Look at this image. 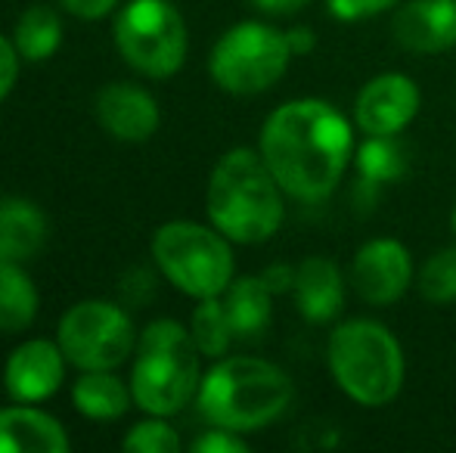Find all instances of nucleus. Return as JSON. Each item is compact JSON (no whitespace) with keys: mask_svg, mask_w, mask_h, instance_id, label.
Instances as JSON below:
<instances>
[{"mask_svg":"<svg viewBox=\"0 0 456 453\" xmlns=\"http://www.w3.org/2000/svg\"><path fill=\"white\" fill-rule=\"evenodd\" d=\"M258 152L282 193L320 202L348 171L354 133L348 118L323 100H292L267 115Z\"/></svg>","mask_w":456,"mask_h":453,"instance_id":"1","label":"nucleus"},{"mask_svg":"<svg viewBox=\"0 0 456 453\" xmlns=\"http://www.w3.org/2000/svg\"><path fill=\"white\" fill-rule=\"evenodd\" d=\"M282 187L261 152L236 146L215 165L208 181V218L227 239L255 246L282 224Z\"/></svg>","mask_w":456,"mask_h":453,"instance_id":"2","label":"nucleus"},{"mask_svg":"<svg viewBox=\"0 0 456 453\" xmlns=\"http://www.w3.org/2000/svg\"><path fill=\"white\" fill-rule=\"evenodd\" d=\"M196 400L211 425L255 432L286 413L292 404V379L258 357H227L202 376Z\"/></svg>","mask_w":456,"mask_h":453,"instance_id":"3","label":"nucleus"},{"mask_svg":"<svg viewBox=\"0 0 456 453\" xmlns=\"http://www.w3.org/2000/svg\"><path fill=\"white\" fill-rule=\"evenodd\" d=\"M199 344L177 320H156L143 329L134 360V404L152 417H175L199 392Z\"/></svg>","mask_w":456,"mask_h":453,"instance_id":"4","label":"nucleus"},{"mask_svg":"<svg viewBox=\"0 0 456 453\" xmlns=\"http://www.w3.org/2000/svg\"><path fill=\"white\" fill-rule=\"evenodd\" d=\"M330 369L345 394L361 407H385L403 385L401 342L376 320H345L330 336Z\"/></svg>","mask_w":456,"mask_h":453,"instance_id":"5","label":"nucleus"},{"mask_svg":"<svg viewBox=\"0 0 456 453\" xmlns=\"http://www.w3.org/2000/svg\"><path fill=\"white\" fill-rule=\"evenodd\" d=\"M159 271L192 298L224 295L233 283V252L221 230L192 221H168L152 236Z\"/></svg>","mask_w":456,"mask_h":453,"instance_id":"6","label":"nucleus"},{"mask_svg":"<svg viewBox=\"0 0 456 453\" xmlns=\"http://www.w3.org/2000/svg\"><path fill=\"white\" fill-rule=\"evenodd\" d=\"M292 47L286 31H276L265 22H240L221 35L208 60L215 85L236 97L261 93L286 75Z\"/></svg>","mask_w":456,"mask_h":453,"instance_id":"7","label":"nucleus"},{"mask_svg":"<svg viewBox=\"0 0 456 453\" xmlns=\"http://www.w3.org/2000/svg\"><path fill=\"white\" fill-rule=\"evenodd\" d=\"M186 22L168 0H131L115 19V47L150 78H168L186 60Z\"/></svg>","mask_w":456,"mask_h":453,"instance_id":"8","label":"nucleus"},{"mask_svg":"<svg viewBox=\"0 0 456 453\" xmlns=\"http://www.w3.org/2000/svg\"><path fill=\"white\" fill-rule=\"evenodd\" d=\"M62 354L78 369H115L134 351V323L112 302H78L60 320Z\"/></svg>","mask_w":456,"mask_h":453,"instance_id":"9","label":"nucleus"},{"mask_svg":"<svg viewBox=\"0 0 456 453\" xmlns=\"http://www.w3.org/2000/svg\"><path fill=\"white\" fill-rule=\"evenodd\" d=\"M351 283L366 304L388 308L401 302L413 283V261L403 242L397 239H370L351 261Z\"/></svg>","mask_w":456,"mask_h":453,"instance_id":"10","label":"nucleus"},{"mask_svg":"<svg viewBox=\"0 0 456 453\" xmlns=\"http://www.w3.org/2000/svg\"><path fill=\"white\" fill-rule=\"evenodd\" d=\"M419 87L410 75L385 72L366 81L363 91L357 93L354 121L363 133L376 137H397L419 112Z\"/></svg>","mask_w":456,"mask_h":453,"instance_id":"11","label":"nucleus"},{"mask_svg":"<svg viewBox=\"0 0 456 453\" xmlns=\"http://www.w3.org/2000/svg\"><path fill=\"white\" fill-rule=\"evenodd\" d=\"M62 379H66V354H62L60 342L47 339L19 344L4 369L6 392L19 404H35V400L50 398L60 392Z\"/></svg>","mask_w":456,"mask_h":453,"instance_id":"12","label":"nucleus"},{"mask_svg":"<svg viewBox=\"0 0 456 453\" xmlns=\"http://www.w3.org/2000/svg\"><path fill=\"white\" fill-rule=\"evenodd\" d=\"M391 31L410 53H444L456 47V0H407Z\"/></svg>","mask_w":456,"mask_h":453,"instance_id":"13","label":"nucleus"},{"mask_svg":"<svg viewBox=\"0 0 456 453\" xmlns=\"http://www.w3.org/2000/svg\"><path fill=\"white\" fill-rule=\"evenodd\" d=\"M96 118L112 137L143 143L159 131V103L137 85H106L96 93Z\"/></svg>","mask_w":456,"mask_h":453,"instance_id":"14","label":"nucleus"},{"mask_svg":"<svg viewBox=\"0 0 456 453\" xmlns=\"http://www.w3.org/2000/svg\"><path fill=\"white\" fill-rule=\"evenodd\" d=\"M292 292L298 311L311 323L332 320L345 308V279L338 273V267L330 258H323V255L305 258L295 267Z\"/></svg>","mask_w":456,"mask_h":453,"instance_id":"15","label":"nucleus"},{"mask_svg":"<svg viewBox=\"0 0 456 453\" xmlns=\"http://www.w3.org/2000/svg\"><path fill=\"white\" fill-rule=\"evenodd\" d=\"M69 435L53 417L31 407L0 410V453H62Z\"/></svg>","mask_w":456,"mask_h":453,"instance_id":"16","label":"nucleus"},{"mask_svg":"<svg viewBox=\"0 0 456 453\" xmlns=\"http://www.w3.org/2000/svg\"><path fill=\"white\" fill-rule=\"evenodd\" d=\"M47 239V218L28 199H0V261H28Z\"/></svg>","mask_w":456,"mask_h":453,"instance_id":"17","label":"nucleus"},{"mask_svg":"<svg viewBox=\"0 0 456 453\" xmlns=\"http://www.w3.org/2000/svg\"><path fill=\"white\" fill-rule=\"evenodd\" d=\"M273 292L271 286L265 283L261 277H242V279H233L227 286V314H230V323H233V333L242 336V339H252V336H261L265 327L271 323V304Z\"/></svg>","mask_w":456,"mask_h":453,"instance_id":"18","label":"nucleus"},{"mask_svg":"<svg viewBox=\"0 0 456 453\" xmlns=\"http://www.w3.org/2000/svg\"><path fill=\"white\" fill-rule=\"evenodd\" d=\"M134 394L125 388V382L115 379L109 369H85L78 382L72 385V400L78 413L87 419H118L127 413Z\"/></svg>","mask_w":456,"mask_h":453,"instance_id":"19","label":"nucleus"},{"mask_svg":"<svg viewBox=\"0 0 456 453\" xmlns=\"http://www.w3.org/2000/svg\"><path fill=\"white\" fill-rule=\"evenodd\" d=\"M37 314V289L12 261H0V333H19Z\"/></svg>","mask_w":456,"mask_h":453,"instance_id":"20","label":"nucleus"},{"mask_svg":"<svg viewBox=\"0 0 456 453\" xmlns=\"http://www.w3.org/2000/svg\"><path fill=\"white\" fill-rule=\"evenodd\" d=\"M12 44H16L22 60H28V62L50 60L62 44V22H60V16H56V10L41 6V4L28 6L16 22Z\"/></svg>","mask_w":456,"mask_h":453,"instance_id":"21","label":"nucleus"},{"mask_svg":"<svg viewBox=\"0 0 456 453\" xmlns=\"http://www.w3.org/2000/svg\"><path fill=\"white\" fill-rule=\"evenodd\" d=\"M354 162L357 171H361V181L372 190L401 181L407 174V152H403V146L395 137L366 133V140L357 146Z\"/></svg>","mask_w":456,"mask_h":453,"instance_id":"22","label":"nucleus"},{"mask_svg":"<svg viewBox=\"0 0 456 453\" xmlns=\"http://www.w3.org/2000/svg\"><path fill=\"white\" fill-rule=\"evenodd\" d=\"M190 333L205 357L227 354V348H230V342L236 339V333H233V323H230L227 304L221 302V295L199 298V308L192 311Z\"/></svg>","mask_w":456,"mask_h":453,"instance_id":"23","label":"nucleus"},{"mask_svg":"<svg viewBox=\"0 0 456 453\" xmlns=\"http://www.w3.org/2000/svg\"><path fill=\"white\" fill-rule=\"evenodd\" d=\"M419 295L432 304L456 302V246H447L435 252L416 273Z\"/></svg>","mask_w":456,"mask_h":453,"instance_id":"24","label":"nucleus"},{"mask_svg":"<svg viewBox=\"0 0 456 453\" xmlns=\"http://www.w3.org/2000/svg\"><path fill=\"white\" fill-rule=\"evenodd\" d=\"M125 450L131 453H181V438L162 417L150 423H137L125 438Z\"/></svg>","mask_w":456,"mask_h":453,"instance_id":"25","label":"nucleus"},{"mask_svg":"<svg viewBox=\"0 0 456 453\" xmlns=\"http://www.w3.org/2000/svg\"><path fill=\"white\" fill-rule=\"evenodd\" d=\"M395 4L397 0H326V6L338 22H361V19L379 16Z\"/></svg>","mask_w":456,"mask_h":453,"instance_id":"26","label":"nucleus"},{"mask_svg":"<svg viewBox=\"0 0 456 453\" xmlns=\"http://www.w3.org/2000/svg\"><path fill=\"white\" fill-rule=\"evenodd\" d=\"M192 450L196 453H246L248 444L240 438V432H230V429L215 425L211 432H205L202 438L192 441Z\"/></svg>","mask_w":456,"mask_h":453,"instance_id":"27","label":"nucleus"},{"mask_svg":"<svg viewBox=\"0 0 456 453\" xmlns=\"http://www.w3.org/2000/svg\"><path fill=\"white\" fill-rule=\"evenodd\" d=\"M16 78H19V50H16V44L0 35V103H4L6 93L12 91Z\"/></svg>","mask_w":456,"mask_h":453,"instance_id":"28","label":"nucleus"},{"mask_svg":"<svg viewBox=\"0 0 456 453\" xmlns=\"http://www.w3.org/2000/svg\"><path fill=\"white\" fill-rule=\"evenodd\" d=\"M60 4L78 19H100L106 12H112V6L118 0H60Z\"/></svg>","mask_w":456,"mask_h":453,"instance_id":"29","label":"nucleus"},{"mask_svg":"<svg viewBox=\"0 0 456 453\" xmlns=\"http://www.w3.org/2000/svg\"><path fill=\"white\" fill-rule=\"evenodd\" d=\"M286 41H289V47H292V56H305V53H311V50L317 47V37H314L311 28L286 31Z\"/></svg>","mask_w":456,"mask_h":453,"instance_id":"30","label":"nucleus"},{"mask_svg":"<svg viewBox=\"0 0 456 453\" xmlns=\"http://www.w3.org/2000/svg\"><path fill=\"white\" fill-rule=\"evenodd\" d=\"M261 279L271 286V292H282V289H292L295 271L292 267H267V271L261 273Z\"/></svg>","mask_w":456,"mask_h":453,"instance_id":"31","label":"nucleus"},{"mask_svg":"<svg viewBox=\"0 0 456 453\" xmlns=\"http://www.w3.org/2000/svg\"><path fill=\"white\" fill-rule=\"evenodd\" d=\"M261 12H271V16H289V12L301 10L307 0H252Z\"/></svg>","mask_w":456,"mask_h":453,"instance_id":"32","label":"nucleus"},{"mask_svg":"<svg viewBox=\"0 0 456 453\" xmlns=\"http://www.w3.org/2000/svg\"><path fill=\"white\" fill-rule=\"evenodd\" d=\"M451 230H453V236H456V208H453V214H451Z\"/></svg>","mask_w":456,"mask_h":453,"instance_id":"33","label":"nucleus"}]
</instances>
